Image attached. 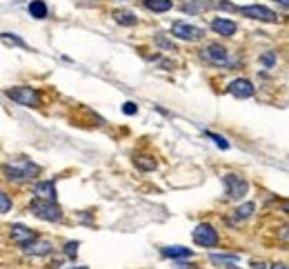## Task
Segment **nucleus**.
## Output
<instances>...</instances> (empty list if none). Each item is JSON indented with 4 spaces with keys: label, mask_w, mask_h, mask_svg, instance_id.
<instances>
[{
    "label": "nucleus",
    "mask_w": 289,
    "mask_h": 269,
    "mask_svg": "<svg viewBox=\"0 0 289 269\" xmlns=\"http://www.w3.org/2000/svg\"><path fill=\"white\" fill-rule=\"evenodd\" d=\"M0 40L7 42V44H11V47H22V49H27V42L20 40V38L16 36V33H0Z\"/></svg>",
    "instance_id": "20"
},
{
    "label": "nucleus",
    "mask_w": 289,
    "mask_h": 269,
    "mask_svg": "<svg viewBox=\"0 0 289 269\" xmlns=\"http://www.w3.org/2000/svg\"><path fill=\"white\" fill-rule=\"evenodd\" d=\"M205 136H207V138H211V140H214V143H216V145H218V147H220V149H229V140H227V138H222V136H218V133H211V131H205Z\"/></svg>",
    "instance_id": "22"
},
{
    "label": "nucleus",
    "mask_w": 289,
    "mask_h": 269,
    "mask_svg": "<svg viewBox=\"0 0 289 269\" xmlns=\"http://www.w3.org/2000/svg\"><path fill=\"white\" fill-rule=\"evenodd\" d=\"M114 20L118 22V25H125V27H133L138 22L136 14H133V11H127V9H118V11H116Z\"/></svg>",
    "instance_id": "15"
},
{
    "label": "nucleus",
    "mask_w": 289,
    "mask_h": 269,
    "mask_svg": "<svg viewBox=\"0 0 289 269\" xmlns=\"http://www.w3.org/2000/svg\"><path fill=\"white\" fill-rule=\"evenodd\" d=\"M36 238V234H33V229L25 227V225H14L11 227V240L18 245H27L29 240Z\"/></svg>",
    "instance_id": "12"
},
{
    "label": "nucleus",
    "mask_w": 289,
    "mask_h": 269,
    "mask_svg": "<svg viewBox=\"0 0 289 269\" xmlns=\"http://www.w3.org/2000/svg\"><path fill=\"white\" fill-rule=\"evenodd\" d=\"M33 196L40 200H49V203H56V185L54 181H42L33 187Z\"/></svg>",
    "instance_id": "11"
},
{
    "label": "nucleus",
    "mask_w": 289,
    "mask_h": 269,
    "mask_svg": "<svg viewBox=\"0 0 289 269\" xmlns=\"http://www.w3.org/2000/svg\"><path fill=\"white\" fill-rule=\"evenodd\" d=\"M74 269H87V267H85V265H82V267H74Z\"/></svg>",
    "instance_id": "34"
},
{
    "label": "nucleus",
    "mask_w": 289,
    "mask_h": 269,
    "mask_svg": "<svg viewBox=\"0 0 289 269\" xmlns=\"http://www.w3.org/2000/svg\"><path fill=\"white\" fill-rule=\"evenodd\" d=\"M207 5H209L207 0H194L191 5H185V11H189V14H198V11H203Z\"/></svg>",
    "instance_id": "21"
},
{
    "label": "nucleus",
    "mask_w": 289,
    "mask_h": 269,
    "mask_svg": "<svg viewBox=\"0 0 289 269\" xmlns=\"http://www.w3.org/2000/svg\"><path fill=\"white\" fill-rule=\"evenodd\" d=\"M7 96L16 103L25 105V107H38L40 105V94L33 87H11L7 89Z\"/></svg>",
    "instance_id": "3"
},
{
    "label": "nucleus",
    "mask_w": 289,
    "mask_h": 269,
    "mask_svg": "<svg viewBox=\"0 0 289 269\" xmlns=\"http://www.w3.org/2000/svg\"><path fill=\"white\" fill-rule=\"evenodd\" d=\"M240 14L245 18L260 20V22H276L278 20L276 11H271L269 7H263V5H247V7L240 9Z\"/></svg>",
    "instance_id": "6"
},
{
    "label": "nucleus",
    "mask_w": 289,
    "mask_h": 269,
    "mask_svg": "<svg viewBox=\"0 0 289 269\" xmlns=\"http://www.w3.org/2000/svg\"><path fill=\"white\" fill-rule=\"evenodd\" d=\"M276 3H280V5H285V7H287V0H276Z\"/></svg>",
    "instance_id": "32"
},
{
    "label": "nucleus",
    "mask_w": 289,
    "mask_h": 269,
    "mask_svg": "<svg viewBox=\"0 0 289 269\" xmlns=\"http://www.w3.org/2000/svg\"><path fill=\"white\" fill-rule=\"evenodd\" d=\"M218 7H220V9H227V11H236V7H233V5L229 3V0H220V3H218Z\"/></svg>",
    "instance_id": "29"
},
{
    "label": "nucleus",
    "mask_w": 289,
    "mask_h": 269,
    "mask_svg": "<svg viewBox=\"0 0 289 269\" xmlns=\"http://www.w3.org/2000/svg\"><path fill=\"white\" fill-rule=\"evenodd\" d=\"M227 92H229L233 98H252L256 89L247 78H236V80H231L229 85H227Z\"/></svg>",
    "instance_id": "9"
},
{
    "label": "nucleus",
    "mask_w": 289,
    "mask_h": 269,
    "mask_svg": "<svg viewBox=\"0 0 289 269\" xmlns=\"http://www.w3.org/2000/svg\"><path fill=\"white\" fill-rule=\"evenodd\" d=\"M78 247H80V243H78V240H71V243L65 245V254L69 256V258H76V256H78Z\"/></svg>",
    "instance_id": "24"
},
{
    "label": "nucleus",
    "mask_w": 289,
    "mask_h": 269,
    "mask_svg": "<svg viewBox=\"0 0 289 269\" xmlns=\"http://www.w3.org/2000/svg\"><path fill=\"white\" fill-rule=\"evenodd\" d=\"M29 14H31V18H36V20L47 18V3H44V0H31Z\"/></svg>",
    "instance_id": "17"
},
{
    "label": "nucleus",
    "mask_w": 289,
    "mask_h": 269,
    "mask_svg": "<svg viewBox=\"0 0 289 269\" xmlns=\"http://www.w3.org/2000/svg\"><path fill=\"white\" fill-rule=\"evenodd\" d=\"M3 173L7 176V181L27 183V181H31V178H36L38 173H40V167L33 165L31 160H16V162L3 165Z\"/></svg>",
    "instance_id": "1"
},
{
    "label": "nucleus",
    "mask_w": 289,
    "mask_h": 269,
    "mask_svg": "<svg viewBox=\"0 0 289 269\" xmlns=\"http://www.w3.org/2000/svg\"><path fill=\"white\" fill-rule=\"evenodd\" d=\"M156 42H158V44H160V47L169 49V52H174V49H176V44H174V42H169V40H165V38H163V36H158V38H156Z\"/></svg>",
    "instance_id": "28"
},
{
    "label": "nucleus",
    "mask_w": 289,
    "mask_h": 269,
    "mask_svg": "<svg viewBox=\"0 0 289 269\" xmlns=\"http://www.w3.org/2000/svg\"><path fill=\"white\" fill-rule=\"evenodd\" d=\"M171 33H174L176 38H180V40H200V38L205 36V31L200 29V27H194V25L182 22V20H178L171 25Z\"/></svg>",
    "instance_id": "7"
},
{
    "label": "nucleus",
    "mask_w": 289,
    "mask_h": 269,
    "mask_svg": "<svg viewBox=\"0 0 289 269\" xmlns=\"http://www.w3.org/2000/svg\"><path fill=\"white\" fill-rule=\"evenodd\" d=\"M191 236L198 247H216V245H218V232L211 225H207V222H200V225L194 229Z\"/></svg>",
    "instance_id": "5"
},
{
    "label": "nucleus",
    "mask_w": 289,
    "mask_h": 269,
    "mask_svg": "<svg viewBox=\"0 0 289 269\" xmlns=\"http://www.w3.org/2000/svg\"><path fill=\"white\" fill-rule=\"evenodd\" d=\"M122 111H125L127 116H133V114H138V105H136V103H131V100H129V103L122 105Z\"/></svg>",
    "instance_id": "27"
},
{
    "label": "nucleus",
    "mask_w": 289,
    "mask_h": 269,
    "mask_svg": "<svg viewBox=\"0 0 289 269\" xmlns=\"http://www.w3.org/2000/svg\"><path fill=\"white\" fill-rule=\"evenodd\" d=\"M211 260H214V262H233V260H238V256H229V254H225V256H222V254H214V256H211Z\"/></svg>",
    "instance_id": "26"
},
{
    "label": "nucleus",
    "mask_w": 289,
    "mask_h": 269,
    "mask_svg": "<svg viewBox=\"0 0 289 269\" xmlns=\"http://www.w3.org/2000/svg\"><path fill=\"white\" fill-rule=\"evenodd\" d=\"M9 209H11V198L0 189V214H7Z\"/></svg>",
    "instance_id": "23"
},
{
    "label": "nucleus",
    "mask_w": 289,
    "mask_h": 269,
    "mask_svg": "<svg viewBox=\"0 0 289 269\" xmlns=\"http://www.w3.org/2000/svg\"><path fill=\"white\" fill-rule=\"evenodd\" d=\"M254 211H256V205H254V203H245V205H240L236 211H233L231 222H243V220H247V218L252 216Z\"/></svg>",
    "instance_id": "16"
},
{
    "label": "nucleus",
    "mask_w": 289,
    "mask_h": 269,
    "mask_svg": "<svg viewBox=\"0 0 289 269\" xmlns=\"http://www.w3.org/2000/svg\"><path fill=\"white\" fill-rule=\"evenodd\" d=\"M203 58L211 65H229V52L222 44H207L203 49Z\"/></svg>",
    "instance_id": "8"
},
{
    "label": "nucleus",
    "mask_w": 289,
    "mask_h": 269,
    "mask_svg": "<svg viewBox=\"0 0 289 269\" xmlns=\"http://www.w3.org/2000/svg\"><path fill=\"white\" fill-rule=\"evenodd\" d=\"M133 162H136V167L140 171H154L156 167H158V162H156L154 156H136Z\"/></svg>",
    "instance_id": "19"
},
{
    "label": "nucleus",
    "mask_w": 289,
    "mask_h": 269,
    "mask_svg": "<svg viewBox=\"0 0 289 269\" xmlns=\"http://www.w3.org/2000/svg\"><path fill=\"white\" fill-rule=\"evenodd\" d=\"M144 7L149 11H156V14H163V11H169L174 7L171 0H144Z\"/></svg>",
    "instance_id": "18"
},
{
    "label": "nucleus",
    "mask_w": 289,
    "mask_h": 269,
    "mask_svg": "<svg viewBox=\"0 0 289 269\" xmlns=\"http://www.w3.org/2000/svg\"><path fill=\"white\" fill-rule=\"evenodd\" d=\"M271 269H287V267H285V265H274Z\"/></svg>",
    "instance_id": "30"
},
{
    "label": "nucleus",
    "mask_w": 289,
    "mask_h": 269,
    "mask_svg": "<svg viewBox=\"0 0 289 269\" xmlns=\"http://www.w3.org/2000/svg\"><path fill=\"white\" fill-rule=\"evenodd\" d=\"M254 269H267V267H265V265H256Z\"/></svg>",
    "instance_id": "33"
},
{
    "label": "nucleus",
    "mask_w": 289,
    "mask_h": 269,
    "mask_svg": "<svg viewBox=\"0 0 289 269\" xmlns=\"http://www.w3.org/2000/svg\"><path fill=\"white\" fill-rule=\"evenodd\" d=\"M163 256H167V258H191L194 251L180 247V245H171V247H163Z\"/></svg>",
    "instance_id": "14"
},
{
    "label": "nucleus",
    "mask_w": 289,
    "mask_h": 269,
    "mask_svg": "<svg viewBox=\"0 0 289 269\" xmlns=\"http://www.w3.org/2000/svg\"><path fill=\"white\" fill-rule=\"evenodd\" d=\"M222 183H225L227 196H229L231 200H240L249 189V183L238 176V173H225V176H222Z\"/></svg>",
    "instance_id": "4"
},
{
    "label": "nucleus",
    "mask_w": 289,
    "mask_h": 269,
    "mask_svg": "<svg viewBox=\"0 0 289 269\" xmlns=\"http://www.w3.org/2000/svg\"><path fill=\"white\" fill-rule=\"evenodd\" d=\"M260 63H263L265 67H274V65H276V54H274V52L263 54V56H260Z\"/></svg>",
    "instance_id": "25"
},
{
    "label": "nucleus",
    "mask_w": 289,
    "mask_h": 269,
    "mask_svg": "<svg viewBox=\"0 0 289 269\" xmlns=\"http://www.w3.org/2000/svg\"><path fill=\"white\" fill-rule=\"evenodd\" d=\"M31 214L40 220H47V222H58L63 218V211L56 203H49V200H40L36 198L31 203Z\"/></svg>",
    "instance_id": "2"
},
{
    "label": "nucleus",
    "mask_w": 289,
    "mask_h": 269,
    "mask_svg": "<svg viewBox=\"0 0 289 269\" xmlns=\"http://www.w3.org/2000/svg\"><path fill=\"white\" fill-rule=\"evenodd\" d=\"M211 29H214L216 33H220V36H233L236 33V22L227 20V18H214V22H211Z\"/></svg>",
    "instance_id": "13"
},
{
    "label": "nucleus",
    "mask_w": 289,
    "mask_h": 269,
    "mask_svg": "<svg viewBox=\"0 0 289 269\" xmlns=\"http://www.w3.org/2000/svg\"><path fill=\"white\" fill-rule=\"evenodd\" d=\"M22 249H25V254L27 256H49L52 254V243L49 240H42V238H33V240H29L27 245H22Z\"/></svg>",
    "instance_id": "10"
},
{
    "label": "nucleus",
    "mask_w": 289,
    "mask_h": 269,
    "mask_svg": "<svg viewBox=\"0 0 289 269\" xmlns=\"http://www.w3.org/2000/svg\"><path fill=\"white\" fill-rule=\"evenodd\" d=\"M227 269H240V267H236V265H229V262H227Z\"/></svg>",
    "instance_id": "31"
}]
</instances>
